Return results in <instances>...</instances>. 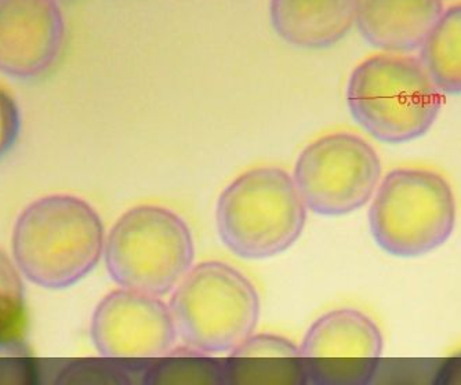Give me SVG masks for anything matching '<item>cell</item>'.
Segmentation results:
<instances>
[{
    "label": "cell",
    "mask_w": 461,
    "mask_h": 385,
    "mask_svg": "<svg viewBox=\"0 0 461 385\" xmlns=\"http://www.w3.org/2000/svg\"><path fill=\"white\" fill-rule=\"evenodd\" d=\"M13 258L28 281L67 289L86 278L105 246L103 219L89 201L50 195L32 201L13 229Z\"/></svg>",
    "instance_id": "1"
},
{
    "label": "cell",
    "mask_w": 461,
    "mask_h": 385,
    "mask_svg": "<svg viewBox=\"0 0 461 385\" xmlns=\"http://www.w3.org/2000/svg\"><path fill=\"white\" fill-rule=\"evenodd\" d=\"M346 100L354 121L385 144L411 143L426 136L444 107V93L420 58L387 51L355 67Z\"/></svg>",
    "instance_id": "2"
},
{
    "label": "cell",
    "mask_w": 461,
    "mask_h": 385,
    "mask_svg": "<svg viewBox=\"0 0 461 385\" xmlns=\"http://www.w3.org/2000/svg\"><path fill=\"white\" fill-rule=\"evenodd\" d=\"M304 201L286 170H248L220 193L216 227L222 245L245 260H267L287 252L307 224Z\"/></svg>",
    "instance_id": "3"
},
{
    "label": "cell",
    "mask_w": 461,
    "mask_h": 385,
    "mask_svg": "<svg viewBox=\"0 0 461 385\" xmlns=\"http://www.w3.org/2000/svg\"><path fill=\"white\" fill-rule=\"evenodd\" d=\"M169 307L185 345L211 355L230 353L255 335L261 309L255 283L219 260L193 265L173 291Z\"/></svg>",
    "instance_id": "4"
},
{
    "label": "cell",
    "mask_w": 461,
    "mask_h": 385,
    "mask_svg": "<svg viewBox=\"0 0 461 385\" xmlns=\"http://www.w3.org/2000/svg\"><path fill=\"white\" fill-rule=\"evenodd\" d=\"M457 203L449 181L426 167H400L380 181L369 208L375 245L393 257L429 255L449 240Z\"/></svg>",
    "instance_id": "5"
},
{
    "label": "cell",
    "mask_w": 461,
    "mask_h": 385,
    "mask_svg": "<svg viewBox=\"0 0 461 385\" xmlns=\"http://www.w3.org/2000/svg\"><path fill=\"white\" fill-rule=\"evenodd\" d=\"M104 258L116 285L162 297L193 268L195 240L188 222L172 209L139 205L116 219Z\"/></svg>",
    "instance_id": "6"
},
{
    "label": "cell",
    "mask_w": 461,
    "mask_h": 385,
    "mask_svg": "<svg viewBox=\"0 0 461 385\" xmlns=\"http://www.w3.org/2000/svg\"><path fill=\"white\" fill-rule=\"evenodd\" d=\"M293 180L311 211L347 216L375 195L382 181V160L364 137L334 131L303 148L293 167Z\"/></svg>",
    "instance_id": "7"
},
{
    "label": "cell",
    "mask_w": 461,
    "mask_h": 385,
    "mask_svg": "<svg viewBox=\"0 0 461 385\" xmlns=\"http://www.w3.org/2000/svg\"><path fill=\"white\" fill-rule=\"evenodd\" d=\"M384 338L377 323L357 309H336L313 320L300 351L308 384L366 385L379 371Z\"/></svg>",
    "instance_id": "8"
},
{
    "label": "cell",
    "mask_w": 461,
    "mask_h": 385,
    "mask_svg": "<svg viewBox=\"0 0 461 385\" xmlns=\"http://www.w3.org/2000/svg\"><path fill=\"white\" fill-rule=\"evenodd\" d=\"M90 336L103 358L139 366L172 351L178 332L169 304L159 296L121 288L101 300Z\"/></svg>",
    "instance_id": "9"
},
{
    "label": "cell",
    "mask_w": 461,
    "mask_h": 385,
    "mask_svg": "<svg viewBox=\"0 0 461 385\" xmlns=\"http://www.w3.org/2000/svg\"><path fill=\"white\" fill-rule=\"evenodd\" d=\"M66 38L59 0H0V74L21 80L45 75Z\"/></svg>",
    "instance_id": "10"
},
{
    "label": "cell",
    "mask_w": 461,
    "mask_h": 385,
    "mask_svg": "<svg viewBox=\"0 0 461 385\" xmlns=\"http://www.w3.org/2000/svg\"><path fill=\"white\" fill-rule=\"evenodd\" d=\"M444 10L442 0H355V27L372 48L408 53L421 48Z\"/></svg>",
    "instance_id": "11"
},
{
    "label": "cell",
    "mask_w": 461,
    "mask_h": 385,
    "mask_svg": "<svg viewBox=\"0 0 461 385\" xmlns=\"http://www.w3.org/2000/svg\"><path fill=\"white\" fill-rule=\"evenodd\" d=\"M269 24L303 50L333 48L355 27V0H269Z\"/></svg>",
    "instance_id": "12"
},
{
    "label": "cell",
    "mask_w": 461,
    "mask_h": 385,
    "mask_svg": "<svg viewBox=\"0 0 461 385\" xmlns=\"http://www.w3.org/2000/svg\"><path fill=\"white\" fill-rule=\"evenodd\" d=\"M225 384H308L302 351L289 338L258 333L224 358Z\"/></svg>",
    "instance_id": "13"
},
{
    "label": "cell",
    "mask_w": 461,
    "mask_h": 385,
    "mask_svg": "<svg viewBox=\"0 0 461 385\" xmlns=\"http://www.w3.org/2000/svg\"><path fill=\"white\" fill-rule=\"evenodd\" d=\"M420 61L444 94H461V4L438 18L421 45Z\"/></svg>",
    "instance_id": "14"
},
{
    "label": "cell",
    "mask_w": 461,
    "mask_h": 385,
    "mask_svg": "<svg viewBox=\"0 0 461 385\" xmlns=\"http://www.w3.org/2000/svg\"><path fill=\"white\" fill-rule=\"evenodd\" d=\"M144 384H225L224 359L186 345L149 362L144 371Z\"/></svg>",
    "instance_id": "15"
},
{
    "label": "cell",
    "mask_w": 461,
    "mask_h": 385,
    "mask_svg": "<svg viewBox=\"0 0 461 385\" xmlns=\"http://www.w3.org/2000/svg\"><path fill=\"white\" fill-rule=\"evenodd\" d=\"M25 327V294L15 263L0 252V345L21 337Z\"/></svg>",
    "instance_id": "16"
},
{
    "label": "cell",
    "mask_w": 461,
    "mask_h": 385,
    "mask_svg": "<svg viewBox=\"0 0 461 385\" xmlns=\"http://www.w3.org/2000/svg\"><path fill=\"white\" fill-rule=\"evenodd\" d=\"M20 131V108L14 98L0 87V160L12 151Z\"/></svg>",
    "instance_id": "17"
},
{
    "label": "cell",
    "mask_w": 461,
    "mask_h": 385,
    "mask_svg": "<svg viewBox=\"0 0 461 385\" xmlns=\"http://www.w3.org/2000/svg\"><path fill=\"white\" fill-rule=\"evenodd\" d=\"M435 384L461 385V353L447 358L437 373Z\"/></svg>",
    "instance_id": "18"
}]
</instances>
